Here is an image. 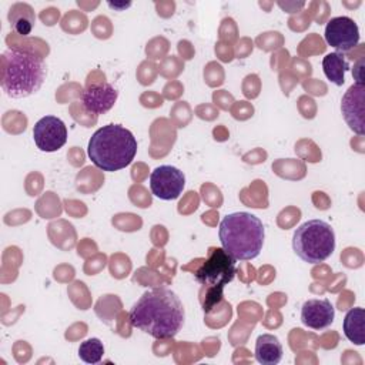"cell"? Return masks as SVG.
<instances>
[{
    "label": "cell",
    "instance_id": "obj_1",
    "mask_svg": "<svg viewBox=\"0 0 365 365\" xmlns=\"http://www.w3.org/2000/svg\"><path fill=\"white\" fill-rule=\"evenodd\" d=\"M184 319L185 311L180 297L165 287L145 291L130 311L131 325L157 339L175 336Z\"/></svg>",
    "mask_w": 365,
    "mask_h": 365
},
{
    "label": "cell",
    "instance_id": "obj_2",
    "mask_svg": "<svg viewBox=\"0 0 365 365\" xmlns=\"http://www.w3.org/2000/svg\"><path fill=\"white\" fill-rule=\"evenodd\" d=\"M47 76L44 60L33 51L11 47L1 54L0 84L11 98H23L40 90Z\"/></svg>",
    "mask_w": 365,
    "mask_h": 365
},
{
    "label": "cell",
    "instance_id": "obj_3",
    "mask_svg": "<svg viewBox=\"0 0 365 365\" xmlns=\"http://www.w3.org/2000/svg\"><path fill=\"white\" fill-rule=\"evenodd\" d=\"M137 153V140L120 124H107L90 138L87 154L91 163L103 171H118L131 164Z\"/></svg>",
    "mask_w": 365,
    "mask_h": 365
},
{
    "label": "cell",
    "instance_id": "obj_4",
    "mask_svg": "<svg viewBox=\"0 0 365 365\" xmlns=\"http://www.w3.org/2000/svg\"><path fill=\"white\" fill-rule=\"evenodd\" d=\"M218 237L222 248L235 261H250L259 255L265 230L258 217L251 212L238 211L221 220Z\"/></svg>",
    "mask_w": 365,
    "mask_h": 365
},
{
    "label": "cell",
    "instance_id": "obj_5",
    "mask_svg": "<svg viewBox=\"0 0 365 365\" xmlns=\"http://www.w3.org/2000/svg\"><path fill=\"white\" fill-rule=\"evenodd\" d=\"M292 248L304 262H322L335 251L334 228L327 221L309 220L295 230Z\"/></svg>",
    "mask_w": 365,
    "mask_h": 365
},
{
    "label": "cell",
    "instance_id": "obj_6",
    "mask_svg": "<svg viewBox=\"0 0 365 365\" xmlns=\"http://www.w3.org/2000/svg\"><path fill=\"white\" fill-rule=\"evenodd\" d=\"M237 272L235 259L220 247H211L207 258L194 271V278L202 287H221L224 288L231 282Z\"/></svg>",
    "mask_w": 365,
    "mask_h": 365
},
{
    "label": "cell",
    "instance_id": "obj_7",
    "mask_svg": "<svg viewBox=\"0 0 365 365\" xmlns=\"http://www.w3.org/2000/svg\"><path fill=\"white\" fill-rule=\"evenodd\" d=\"M185 185V177L181 170L173 165H160L150 174L151 192L164 201L180 197Z\"/></svg>",
    "mask_w": 365,
    "mask_h": 365
},
{
    "label": "cell",
    "instance_id": "obj_8",
    "mask_svg": "<svg viewBox=\"0 0 365 365\" xmlns=\"http://www.w3.org/2000/svg\"><path fill=\"white\" fill-rule=\"evenodd\" d=\"M33 138L38 150L46 153L57 151L67 141L66 124L58 117L46 115L34 124Z\"/></svg>",
    "mask_w": 365,
    "mask_h": 365
},
{
    "label": "cell",
    "instance_id": "obj_9",
    "mask_svg": "<svg viewBox=\"0 0 365 365\" xmlns=\"http://www.w3.org/2000/svg\"><path fill=\"white\" fill-rule=\"evenodd\" d=\"M324 37L331 47L344 53L352 50L359 43V29L351 17L339 16L327 23Z\"/></svg>",
    "mask_w": 365,
    "mask_h": 365
},
{
    "label": "cell",
    "instance_id": "obj_10",
    "mask_svg": "<svg viewBox=\"0 0 365 365\" xmlns=\"http://www.w3.org/2000/svg\"><path fill=\"white\" fill-rule=\"evenodd\" d=\"M364 103H365V84H352L344 94L341 101V111L348 127L362 135L365 133L364 124Z\"/></svg>",
    "mask_w": 365,
    "mask_h": 365
},
{
    "label": "cell",
    "instance_id": "obj_11",
    "mask_svg": "<svg viewBox=\"0 0 365 365\" xmlns=\"http://www.w3.org/2000/svg\"><path fill=\"white\" fill-rule=\"evenodd\" d=\"M117 97L118 91L110 83H91L84 88L81 103L88 113L104 114L113 108Z\"/></svg>",
    "mask_w": 365,
    "mask_h": 365
},
{
    "label": "cell",
    "instance_id": "obj_12",
    "mask_svg": "<svg viewBox=\"0 0 365 365\" xmlns=\"http://www.w3.org/2000/svg\"><path fill=\"white\" fill-rule=\"evenodd\" d=\"M335 318V309L328 299H308L301 308V321L305 327L321 331L328 328Z\"/></svg>",
    "mask_w": 365,
    "mask_h": 365
},
{
    "label": "cell",
    "instance_id": "obj_13",
    "mask_svg": "<svg viewBox=\"0 0 365 365\" xmlns=\"http://www.w3.org/2000/svg\"><path fill=\"white\" fill-rule=\"evenodd\" d=\"M282 345L275 335L262 334L255 342V358L262 365H275L282 359Z\"/></svg>",
    "mask_w": 365,
    "mask_h": 365
},
{
    "label": "cell",
    "instance_id": "obj_14",
    "mask_svg": "<svg viewBox=\"0 0 365 365\" xmlns=\"http://www.w3.org/2000/svg\"><path fill=\"white\" fill-rule=\"evenodd\" d=\"M7 17H9L11 30L20 36L30 34L34 27V23H36V16H34L33 7L27 3L13 4L9 10Z\"/></svg>",
    "mask_w": 365,
    "mask_h": 365
},
{
    "label": "cell",
    "instance_id": "obj_15",
    "mask_svg": "<svg viewBox=\"0 0 365 365\" xmlns=\"http://www.w3.org/2000/svg\"><path fill=\"white\" fill-rule=\"evenodd\" d=\"M344 334L355 345L365 344V311L361 307L351 308L344 318Z\"/></svg>",
    "mask_w": 365,
    "mask_h": 365
},
{
    "label": "cell",
    "instance_id": "obj_16",
    "mask_svg": "<svg viewBox=\"0 0 365 365\" xmlns=\"http://www.w3.org/2000/svg\"><path fill=\"white\" fill-rule=\"evenodd\" d=\"M322 70L328 80L336 86H342L345 83V73L351 68L345 56L339 51H334L324 57Z\"/></svg>",
    "mask_w": 365,
    "mask_h": 365
},
{
    "label": "cell",
    "instance_id": "obj_17",
    "mask_svg": "<svg viewBox=\"0 0 365 365\" xmlns=\"http://www.w3.org/2000/svg\"><path fill=\"white\" fill-rule=\"evenodd\" d=\"M104 355V345L98 338H88L78 346V356L86 364H97Z\"/></svg>",
    "mask_w": 365,
    "mask_h": 365
},
{
    "label": "cell",
    "instance_id": "obj_18",
    "mask_svg": "<svg viewBox=\"0 0 365 365\" xmlns=\"http://www.w3.org/2000/svg\"><path fill=\"white\" fill-rule=\"evenodd\" d=\"M205 295L201 294V305L205 312H210L221 299H222V288L221 287H204Z\"/></svg>",
    "mask_w": 365,
    "mask_h": 365
}]
</instances>
